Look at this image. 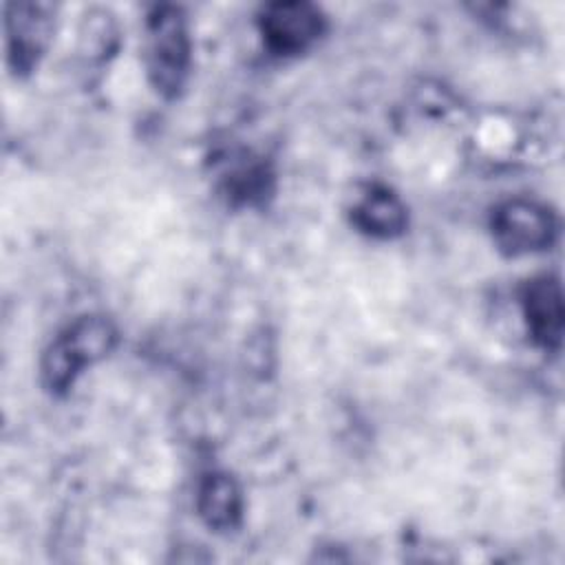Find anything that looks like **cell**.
Masks as SVG:
<instances>
[{
  "label": "cell",
  "instance_id": "cell-1",
  "mask_svg": "<svg viewBox=\"0 0 565 565\" xmlns=\"http://www.w3.org/2000/svg\"><path fill=\"white\" fill-rule=\"evenodd\" d=\"M117 342L113 322L104 316H82L62 329L46 347L40 362L42 386L53 393H66L82 371L106 358Z\"/></svg>",
  "mask_w": 565,
  "mask_h": 565
},
{
  "label": "cell",
  "instance_id": "cell-2",
  "mask_svg": "<svg viewBox=\"0 0 565 565\" xmlns=\"http://www.w3.org/2000/svg\"><path fill=\"white\" fill-rule=\"evenodd\" d=\"M148 79L163 97H177L190 71L188 22L179 7L161 4L146 20Z\"/></svg>",
  "mask_w": 565,
  "mask_h": 565
},
{
  "label": "cell",
  "instance_id": "cell-3",
  "mask_svg": "<svg viewBox=\"0 0 565 565\" xmlns=\"http://www.w3.org/2000/svg\"><path fill=\"white\" fill-rule=\"evenodd\" d=\"M494 243L510 256L534 254L547 249L556 238L554 214L527 199H512L501 203L490 218Z\"/></svg>",
  "mask_w": 565,
  "mask_h": 565
},
{
  "label": "cell",
  "instance_id": "cell-4",
  "mask_svg": "<svg viewBox=\"0 0 565 565\" xmlns=\"http://www.w3.org/2000/svg\"><path fill=\"white\" fill-rule=\"evenodd\" d=\"M258 29L267 49L276 55H298L324 33V15L309 2H271L258 15Z\"/></svg>",
  "mask_w": 565,
  "mask_h": 565
},
{
  "label": "cell",
  "instance_id": "cell-5",
  "mask_svg": "<svg viewBox=\"0 0 565 565\" xmlns=\"http://www.w3.org/2000/svg\"><path fill=\"white\" fill-rule=\"evenodd\" d=\"M53 35V7L44 2H13L4 11L7 62L15 75L31 73Z\"/></svg>",
  "mask_w": 565,
  "mask_h": 565
},
{
  "label": "cell",
  "instance_id": "cell-6",
  "mask_svg": "<svg viewBox=\"0 0 565 565\" xmlns=\"http://www.w3.org/2000/svg\"><path fill=\"white\" fill-rule=\"evenodd\" d=\"M521 307L527 333L545 349L556 351L563 340V294L554 276H536L525 282L521 291Z\"/></svg>",
  "mask_w": 565,
  "mask_h": 565
},
{
  "label": "cell",
  "instance_id": "cell-7",
  "mask_svg": "<svg viewBox=\"0 0 565 565\" xmlns=\"http://www.w3.org/2000/svg\"><path fill=\"white\" fill-rule=\"evenodd\" d=\"M196 508L203 523L216 532L238 527L243 516V494L238 483L225 472L205 475L199 486Z\"/></svg>",
  "mask_w": 565,
  "mask_h": 565
},
{
  "label": "cell",
  "instance_id": "cell-8",
  "mask_svg": "<svg viewBox=\"0 0 565 565\" xmlns=\"http://www.w3.org/2000/svg\"><path fill=\"white\" fill-rule=\"evenodd\" d=\"M353 223L371 236L393 238L406 227V207L386 188H369L353 207Z\"/></svg>",
  "mask_w": 565,
  "mask_h": 565
}]
</instances>
